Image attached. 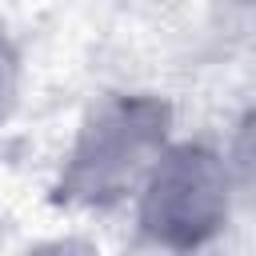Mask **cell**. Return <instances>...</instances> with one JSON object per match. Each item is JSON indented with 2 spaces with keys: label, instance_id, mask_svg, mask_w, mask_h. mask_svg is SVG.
<instances>
[{
  "label": "cell",
  "instance_id": "2",
  "mask_svg": "<svg viewBox=\"0 0 256 256\" xmlns=\"http://www.w3.org/2000/svg\"><path fill=\"white\" fill-rule=\"evenodd\" d=\"M228 212V172L208 148H176L156 164L144 196V228L176 248L208 240Z\"/></svg>",
  "mask_w": 256,
  "mask_h": 256
},
{
  "label": "cell",
  "instance_id": "1",
  "mask_svg": "<svg viewBox=\"0 0 256 256\" xmlns=\"http://www.w3.org/2000/svg\"><path fill=\"white\" fill-rule=\"evenodd\" d=\"M164 136V108L156 100H116L84 128L64 188L76 200L104 204L136 184Z\"/></svg>",
  "mask_w": 256,
  "mask_h": 256
},
{
  "label": "cell",
  "instance_id": "3",
  "mask_svg": "<svg viewBox=\"0 0 256 256\" xmlns=\"http://www.w3.org/2000/svg\"><path fill=\"white\" fill-rule=\"evenodd\" d=\"M12 84H16V64H12V52H8V44L0 36V112L12 100Z\"/></svg>",
  "mask_w": 256,
  "mask_h": 256
}]
</instances>
